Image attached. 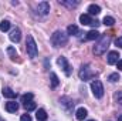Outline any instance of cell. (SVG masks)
I'll use <instances>...</instances> for the list:
<instances>
[{"mask_svg": "<svg viewBox=\"0 0 122 121\" xmlns=\"http://www.w3.org/2000/svg\"><path fill=\"white\" fill-rule=\"evenodd\" d=\"M26 50H27V54L30 59H36L37 56V44L33 38V36H27V40H26Z\"/></svg>", "mask_w": 122, "mask_h": 121, "instance_id": "obj_3", "label": "cell"}, {"mask_svg": "<svg viewBox=\"0 0 122 121\" xmlns=\"http://www.w3.org/2000/svg\"><path fill=\"white\" fill-rule=\"evenodd\" d=\"M88 121H95V120H88Z\"/></svg>", "mask_w": 122, "mask_h": 121, "instance_id": "obj_33", "label": "cell"}, {"mask_svg": "<svg viewBox=\"0 0 122 121\" xmlns=\"http://www.w3.org/2000/svg\"><path fill=\"white\" fill-rule=\"evenodd\" d=\"M91 90H92V94L95 98H102L104 95V86L99 80H94L91 83Z\"/></svg>", "mask_w": 122, "mask_h": 121, "instance_id": "obj_5", "label": "cell"}, {"mask_svg": "<svg viewBox=\"0 0 122 121\" xmlns=\"http://www.w3.org/2000/svg\"><path fill=\"white\" fill-rule=\"evenodd\" d=\"M7 54L10 56V59H11L13 61H16L17 57H19V54H17V51H16L14 47H7Z\"/></svg>", "mask_w": 122, "mask_h": 121, "instance_id": "obj_18", "label": "cell"}, {"mask_svg": "<svg viewBox=\"0 0 122 121\" xmlns=\"http://www.w3.org/2000/svg\"><path fill=\"white\" fill-rule=\"evenodd\" d=\"M20 121H31V117H30V114H23L21 117H20Z\"/></svg>", "mask_w": 122, "mask_h": 121, "instance_id": "obj_27", "label": "cell"}, {"mask_svg": "<svg viewBox=\"0 0 122 121\" xmlns=\"http://www.w3.org/2000/svg\"><path fill=\"white\" fill-rule=\"evenodd\" d=\"M99 24H101V23H99L98 20H95V22H92V23L90 24V26H92V27H94V30H97V27H98Z\"/></svg>", "mask_w": 122, "mask_h": 121, "instance_id": "obj_29", "label": "cell"}, {"mask_svg": "<svg viewBox=\"0 0 122 121\" xmlns=\"http://www.w3.org/2000/svg\"><path fill=\"white\" fill-rule=\"evenodd\" d=\"M118 121H122V114L119 116V117H118Z\"/></svg>", "mask_w": 122, "mask_h": 121, "instance_id": "obj_31", "label": "cell"}, {"mask_svg": "<svg viewBox=\"0 0 122 121\" xmlns=\"http://www.w3.org/2000/svg\"><path fill=\"white\" fill-rule=\"evenodd\" d=\"M23 105H24L26 111H33V110H36V103H34V101H30V103H26V104H23Z\"/></svg>", "mask_w": 122, "mask_h": 121, "instance_id": "obj_24", "label": "cell"}, {"mask_svg": "<svg viewBox=\"0 0 122 121\" xmlns=\"http://www.w3.org/2000/svg\"><path fill=\"white\" fill-rule=\"evenodd\" d=\"M117 66H118V70H122V60H119L117 63Z\"/></svg>", "mask_w": 122, "mask_h": 121, "instance_id": "obj_30", "label": "cell"}, {"mask_svg": "<svg viewBox=\"0 0 122 121\" xmlns=\"http://www.w3.org/2000/svg\"><path fill=\"white\" fill-rule=\"evenodd\" d=\"M88 116V111L84 108V107H81V108H78L77 110V113H75V117H77V120H80V121H82L85 117Z\"/></svg>", "mask_w": 122, "mask_h": 121, "instance_id": "obj_12", "label": "cell"}, {"mask_svg": "<svg viewBox=\"0 0 122 121\" xmlns=\"http://www.w3.org/2000/svg\"><path fill=\"white\" fill-rule=\"evenodd\" d=\"M80 22H81L82 26H88V24L92 23L91 16H90V14H81V16H80Z\"/></svg>", "mask_w": 122, "mask_h": 121, "instance_id": "obj_14", "label": "cell"}, {"mask_svg": "<svg viewBox=\"0 0 122 121\" xmlns=\"http://www.w3.org/2000/svg\"><path fill=\"white\" fill-rule=\"evenodd\" d=\"M37 11L41 16H47L50 13V3L48 1H40L38 6H37Z\"/></svg>", "mask_w": 122, "mask_h": 121, "instance_id": "obj_7", "label": "cell"}, {"mask_svg": "<svg viewBox=\"0 0 122 121\" xmlns=\"http://www.w3.org/2000/svg\"><path fill=\"white\" fill-rule=\"evenodd\" d=\"M20 38H21V31H20V29H13L11 33H10V40L14 41V43H19Z\"/></svg>", "mask_w": 122, "mask_h": 121, "instance_id": "obj_9", "label": "cell"}, {"mask_svg": "<svg viewBox=\"0 0 122 121\" xmlns=\"http://www.w3.org/2000/svg\"><path fill=\"white\" fill-rule=\"evenodd\" d=\"M60 103H61V105H62V107H65V108H68V107H72V104H74V103H72V101H71L68 97H62V98L60 100Z\"/></svg>", "mask_w": 122, "mask_h": 121, "instance_id": "obj_20", "label": "cell"}, {"mask_svg": "<svg viewBox=\"0 0 122 121\" xmlns=\"http://www.w3.org/2000/svg\"><path fill=\"white\" fill-rule=\"evenodd\" d=\"M6 110L9 113H16L19 110V104L16 101H9V103H6Z\"/></svg>", "mask_w": 122, "mask_h": 121, "instance_id": "obj_11", "label": "cell"}, {"mask_svg": "<svg viewBox=\"0 0 122 121\" xmlns=\"http://www.w3.org/2000/svg\"><path fill=\"white\" fill-rule=\"evenodd\" d=\"M67 34H70V36H78V34H80V30H78L77 26L70 24V26L67 27Z\"/></svg>", "mask_w": 122, "mask_h": 121, "instance_id": "obj_16", "label": "cell"}, {"mask_svg": "<svg viewBox=\"0 0 122 121\" xmlns=\"http://www.w3.org/2000/svg\"><path fill=\"white\" fill-rule=\"evenodd\" d=\"M102 23H104L105 26L111 27V26H114V23H115V19H114V17H111V16H105V17H104V20H102Z\"/></svg>", "mask_w": 122, "mask_h": 121, "instance_id": "obj_21", "label": "cell"}, {"mask_svg": "<svg viewBox=\"0 0 122 121\" xmlns=\"http://www.w3.org/2000/svg\"><path fill=\"white\" fill-rule=\"evenodd\" d=\"M108 80H109V81H112V83H115V81H118V80H119V74H118V73H112V74H109Z\"/></svg>", "mask_w": 122, "mask_h": 121, "instance_id": "obj_26", "label": "cell"}, {"mask_svg": "<svg viewBox=\"0 0 122 121\" xmlns=\"http://www.w3.org/2000/svg\"><path fill=\"white\" fill-rule=\"evenodd\" d=\"M36 117H37V121H46V120H47V113H46V110L40 108V110L37 111Z\"/></svg>", "mask_w": 122, "mask_h": 121, "instance_id": "obj_17", "label": "cell"}, {"mask_svg": "<svg viewBox=\"0 0 122 121\" xmlns=\"http://www.w3.org/2000/svg\"><path fill=\"white\" fill-rule=\"evenodd\" d=\"M101 36H99V33L97 30H90L88 33H87V36H85V38L87 40H98Z\"/></svg>", "mask_w": 122, "mask_h": 121, "instance_id": "obj_15", "label": "cell"}, {"mask_svg": "<svg viewBox=\"0 0 122 121\" xmlns=\"http://www.w3.org/2000/svg\"><path fill=\"white\" fill-rule=\"evenodd\" d=\"M67 41H68V34H65L61 30L54 31L53 36H51V43H53L54 47H62V46L67 44Z\"/></svg>", "mask_w": 122, "mask_h": 121, "instance_id": "obj_2", "label": "cell"}, {"mask_svg": "<svg viewBox=\"0 0 122 121\" xmlns=\"http://www.w3.org/2000/svg\"><path fill=\"white\" fill-rule=\"evenodd\" d=\"M50 78H51V87H53V88L58 87V84H60V80H58L57 74H56V73H51V74H50Z\"/></svg>", "mask_w": 122, "mask_h": 121, "instance_id": "obj_19", "label": "cell"}, {"mask_svg": "<svg viewBox=\"0 0 122 121\" xmlns=\"http://www.w3.org/2000/svg\"><path fill=\"white\" fill-rule=\"evenodd\" d=\"M115 46H118V47L122 49V37H118V38L115 40Z\"/></svg>", "mask_w": 122, "mask_h": 121, "instance_id": "obj_28", "label": "cell"}, {"mask_svg": "<svg viewBox=\"0 0 122 121\" xmlns=\"http://www.w3.org/2000/svg\"><path fill=\"white\" fill-rule=\"evenodd\" d=\"M109 43H111V37H109L108 34L101 36V37L98 38V43L94 46V54H95V56H102V54L107 51V49L109 47Z\"/></svg>", "mask_w": 122, "mask_h": 121, "instance_id": "obj_1", "label": "cell"}, {"mask_svg": "<svg viewBox=\"0 0 122 121\" xmlns=\"http://www.w3.org/2000/svg\"><path fill=\"white\" fill-rule=\"evenodd\" d=\"M57 63H58V66H60L61 68L64 70V73H65V76H71V67H70V64H68V60L65 59V57H58V60H57Z\"/></svg>", "mask_w": 122, "mask_h": 121, "instance_id": "obj_6", "label": "cell"}, {"mask_svg": "<svg viewBox=\"0 0 122 121\" xmlns=\"http://www.w3.org/2000/svg\"><path fill=\"white\" fill-rule=\"evenodd\" d=\"M119 61V53L118 51H111L107 57V63L108 64H117Z\"/></svg>", "mask_w": 122, "mask_h": 121, "instance_id": "obj_8", "label": "cell"}, {"mask_svg": "<svg viewBox=\"0 0 122 121\" xmlns=\"http://www.w3.org/2000/svg\"><path fill=\"white\" fill-rule=\"evenodd\" d=\"M78 76H80L81 80H84V81H90V80H92V78L97 76V73L92 71L91 68H90V66H82L81 70H80V73H78Z\"/></svg>", "mask_w": 122, "mask_h": 121, "instance_id": "obj_4", "label": "cell"}, {"mask_svg": "<svg viewBox=\"0 0 122 121\" xmlns=\"http://www.w3.org/2000/svg\"><path fill=\"white\" fill-rule=\"evenodd\" d=\"M1 94H3V97H6V98H16V95H17L16 91H13L11 88H9V87H4L3 91H1Z\"/></svg>", "mask_w": 122, "mask_h": 121, "instance_id": "obj_10", "label": "cell"}, {"mask_svg": "<svg viewBox=\"0 0 122 121\" xmlns=\"http://www.w3.org/2000/svg\"><path fill=\"white\" fill-rule=\"evenodd\" d=\"M61 4H64V6H67V7H75V6H78V1H65V0H60Z\"/></svg>", "mask_w": 122, "mask_h": 121, "instance_id": "obj_25", "label": "cell"}, {"mask_svg": "<svg viewBox=\"0 0 122 121\" xmlns=\"http://www.w3.org/2000/svg\"><path fill=\"white\" fill-rule=\"evenodd\" d=\"M0 121H4V120H3V118H1V117H0Z\"/></svg>", "mask_w": 122, "mask_h": 121, "instance_id": "obj_32", "label": "cell"}, {"mask_svg": "<svg viewBox=\"0 0 122 121\" xmlns=\"http://www.w3.org/2000/svg\"><path fill=\"white\" fill-rule=\"evenodd\" d=\"M31 100H33V94H31V93H27V94H24V95L21 97V103H23V104L30 103Z\"/></svg>", "mask_w": 122, "mask_h": 121, "instance_id": "obj_23", "label": "cell"}, {"mask_svg": "<svg viewBox=\"0 0 122 121\" xmlns=\"http://www.w3.org/2000/svg\"><path fill=\"white\" fill-rule=\"evenodd\" d=\"M101 13V7L98 6V4H91L90 7H88V14L90 16H97V14H99Z\"/></svg>", "mask_w": 122, "mask_h": 121, "instance_id": "obj_13", "label": "cell"}, {"mask_svg": "<svg viewBox=\"0 0 122 121\" xmlns=\"http://www.w3.org/2000/svg\"><path fill=\"white\" fill-rule=\"evenodd\" d=\"M9 29H10V22H9V20H3V22L0 23V30L7 31Z\"/></svg>", "mask_w": 122, "mask_h": 121, "instance_id": "obj_22", "label": "cell"}]
</instances>
